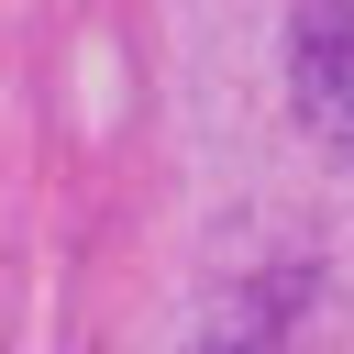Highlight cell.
Instances as JSON below:
<instances>
[{"mask_svg":"<svg viewBox=\"0 0 354 354\" xmlns=\"http://www.w3.org/2000/svg\"><path fill=\"white\" fill-rule=\"evenodd\" d=\"M288 88L321 144L354 155V0H299L288 11Z\"/></svg>","mask_w":354,"mask_h":354,"instance_id":"obj_1","label":"cell"}]
</instances>
